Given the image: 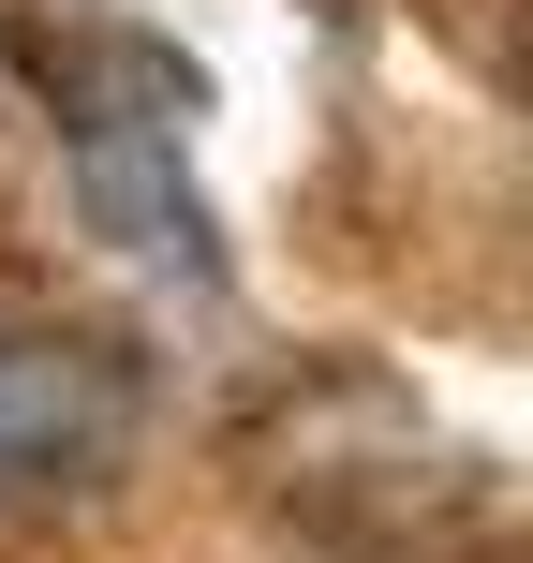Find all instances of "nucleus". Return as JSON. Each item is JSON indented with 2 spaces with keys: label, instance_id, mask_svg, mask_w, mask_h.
<instances>
[{
  "label": "nucleus",
  "instance_id": "f257e3e1",
  "mask_svg": "<svg viewBox=\"0 0 533 563\" xmlns=\"http://www.w3.org/2000/svg\"><path fill=\"white\" fill-rule=\"evenodd\" d=\"M134 416H148V386L104 327H0V505L119 475Z\"/></svg>",
  "mask_w": 533,
  "mask_h": 563
}]
</instances>
